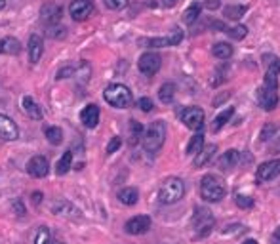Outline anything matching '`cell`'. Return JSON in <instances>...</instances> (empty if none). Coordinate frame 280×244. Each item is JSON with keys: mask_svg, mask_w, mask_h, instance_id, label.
<instances>
[{"mask_svg": "<svg viewBox=\"0 0 280 244\" xmlns=\"http://www.w3.org/2000/svg\"><path fill=\"white\" fill-rule=\"evenodd\" d=\"M166 122L164 120H154L147 130L143 132V136H141V143H143V149L147 153H158L164 145V141H166Z\"/></svg>", "mask_w": 280, "mask_h": 244, "instance_id": "1", "label": "cell"}, {"mask_svg": "<svg viewBox=\"0 0 280 244\" xmlns=\"http://www.w3.org/2000/svg\"><path fill=\"white\" fill-rule=\"evenodd\" d=\"M183 195H185V183H183V179L172 175V177H166L162 181L160 189H158V201L162 204H176L178 201L183 199Z\"/></svg>", "mask_w": 280, "mask_h": 244, "instance_id": "2", "label": "cell"}, {"mask_svg": "<svg viewBox=\"0 0 280 244\" xmlns=\"http://www.w3.org/2000/svg\"><path fill=\"white\" fill-rule=\"evenodd\" d=\"M215 227V218L213 214L208 208L204 206H198L193 214V219H191V229H193V236L195 238H204L208 236L213 231Z\"/></svg>", "mask_w": 280, "mask_h": 244, "instance_id": "3", "label": "cell"}, {"mask_svg": "<svg viewBox=\"0 0 280 244\" xmlns=\"http://www.w3.org/2000/svg\"><path fill=\"white\" fill-rule=\"evenodd\" d=\"M103 97H105L107 103L113 105V107H117V109H126V107H130L132 101H134L130 88L124 86V84H119V82L109 84V86L105 88Z\"/></svg>", "mask_w": 280, "mask_h": 244, "instance_id": "4", "label": "cell"}, {"mask_svg": "<svg viewBox=\"0 0 280 244\" xmlns=\"http://www.w3.org/2000/svg\"><path fill=\"white\" fill-rule=\"evenodd\" d=\"M227 195V189L225 185L215 177V175L208 174L202 177L200 181V197H202L206 202H219L223 197Z\"/></svg>", "mask_w": 280, "mask_h": 244, "instance_id": "5", "label": "cell"}, {"mask_svg": "<svg viewBox=\"0 0 280 244\" xmlns=\"http://www.w3.org/2000/svg\"><path fill=\"white\" fill-rule=\"evenodd\" d=\"M178 116L181 118V122L185 124L187 128L191 130H202L204 122H206V114L200 107H181L178 111Z\"/></svg>", "mask_w": 280, "mask_h": 244, "instance_id": "6", "label": "cell"}, {"mask_svg": "<svg viewBox=\"0 0 280 244\" xmlns=\"http://www.w3.org/2000/svg\"><path fill=\"white\" fill-rule=\"evenodd\" d=\"M137 67H139V71L143 73L145 77H153V75H156L160 71L162 57L156 52H145L137 61Z\"/></svg>", "mask_w": 280, "mask_h": 244, "instance_id": "7", "label": "cell"}, {"mask_svg": "<svg viewBox=\"0 0 280 244\" xmlns=\"http://www.w3.org/2000/svg\"><path fill=\"white\" fill-rule=\"evenodd\" d=\"M183 40V31L181 29H172L170 35L160 36V38H145L143 44H147L149 48H166V46H178Z\"/></svg>", "mask_w": 280, "mask_h": 244, "instance_id": "8", "label": "cell"}, {"mask_svg": "<svg viewBox=\"0 0 280 244\" xmlns=\"http://www.w3.org/2000/svg\"><path fill=\"white\" fill-rule=\"evenodd\" d=\"M93 2L92 0H73L69 6V14L75 21H84L92 16Z\"/></svg>", "mask_w": 280, "mask_h": 244, "instance_id": "9", "label": "cell"}, {"mask_svg": "<svg viewBox=\"0 0 280 244\" xmlns=\"http://www.w3.org/2000/svg\"><path fill=\"white\" fill-rule=\"evenodd\" d=\"M128 235H145L149 229H151V218L149 216H134V218H130L126 221V225H124Z\"/></svg>", "mask_w": 280, "mask_h": 244, "instance_id": "10", "label": "cell"}, {"mask_svg": "<svg viewBox=\"0 0 280 244\" xmlns=\"http://www.w3.org/2000/svg\"><path fill=\"white\" fill-rule=\"evenodd\" d=\"M19 138V128L8 114L0 113V140L2 141H16Z\"/></svg>", "mask_w": 280, "mask_h": 244, "instance_id": "11", "label": "cell"}, {"mask_svg": "<svg viewBox=\"0 0 280 244\" xmlns=\"http://www.w3.org/2000/svg\"><path fill=\"white\" fill-rule=\"evenodd\" d=\"M48 170H50V164H48V158L42 157V155H36L33 157L29 162H27V174L33 175V177H46L48 175Z\"/></svg>", "mask_w": 280, "mask_h": 244, "instance_id": "12", "label": "cell"}, {"mask_svg": "<svg viewBox=\"0 0 280 244\" xmlns=\"http://www.w3.org/2000/svg\"><path fill=\"white\" fill-rule=\"evenodd\" d=\"M280 175V158H274V160H267L263 164H259L257 168V179L259 181H271L274 177Z\"/></svg>", "mask_w": 280, "mask_h": 244, "instance_id": "13", "label": "cell"}, {"mask_svg": "<svg viewBox=\"0 0 280 244\" xmlns=\"http://www.w3.org/2000/svg\"><path fill=\"white\" fill-rule=\"evenodd\" d=\"M61 16H63V10H61V6H58L55 2H48V4H44L42 10H40V19H42L44 23H48L50 27L58 25L61 21Z\"/></svg>", "mask_w": 280, "mask_h": 244, "instance_id": "14", "label": "cell"}, {"mask_svg": "<svg viewBox=\"0 0 280 244\" xmlns=\"http://www.w3.org/2000/svg\"><path fill=\"white\" fill-rule=\"evenodd\" d=\"M99 116H101V113H99V107L95 103L86 105L84 109L80 111V122L84 124L86 128H95L99 124Z\"/></svg>", "mask_w": 280, "mask_h": 244, "instance_id": "15", "label": "cell"}, {"mask_svg": "<svg viewBox=\"0 0 280 244\" xmlns=\"http://www.w3.org/2000/svg\"><path fill=\"white\" fill-rule=\"evenodd\" d=\"M259 105L263 111H272L276 105H278V90H269L263 88L259 90Z\"/></svg>", "mask_w": 280, "mask_h": 244, "instance_id": "16", "label": "cell"}, {"mask_svg": "<svg viewBox=\"0 0 280 244\" xmlns=\"http://www.w3.org/2000/svg\"><path fill=\"white\" fill-rule=\"evenodd\" d=\"M238 162H240V151L229 149V151H225V153L221 155L219 160H217V168H219L221 172H229V170H233Z\"/></svg>", "mask_w": 280, "mask_h": 244, "instance_id": "17", "label": "cell"}, {"mask_svg": "<svg viewBox=\"0 0 280 244\" xmlns=\"http://www.w3.org/2000/svg\"><path fill=\"white\" fill-rule=\"evenodd\" d=\"M42 53H44L42 36L31 35V38H29V61H31L33 65H36V63L40 61V57H42Z\"/></svg>", "mask_w": 280, "mask_h": 244, "instance_id": "18", "label": "cell"}, {"mask_svg": "<svg viewBox=\"0 0 280 244\" xmlns=\"http://www.w3.org/2000/svg\"><path fill=\"white\" fill-rule=\"evenodd\" d=\"M51 212H53L55 216H65V218H73V219L80 218V210H77L67 201L53 202V204H51Z\"/></svg>", "mask_w": 280, "mask_h": 244, "instance_id": "19", "label": "cell"}, {"mask_svg": "<svg viewBox=\"0 0 280 244\" xmlns=\"http://www.w3.org/2000/svg\"><path fill=\"white\" fill-rule=\"evenodd\" d=\"M21 109H23V113H25L29 118H33V120H40V118H42V109H40V105L36 103L31 96H25L21 99Z\"/></svg>", "mask_w": 280, "mask_h": 244, "instance_id": "20", "label": "cell"}, {"mask_svg": "<svg viewBox=\"0 0 280 244\" xmlns=\"http://www.w3.org/2000/svg\"><path fill=\"white\" fill-rule=\"evenodd\" d=\"M119 201L124 204V206H134L139 201V191L136 187H124L119 191Z\"/></svg>", "mask_w": 280, "mask_h": 244, "instance_id": "21", "label": "cell"}, {"mask_svg": "<svg viewBox=\"0 0 280 244\" xmlns=\"http://www.w3.org/2000/svg\"><path fill=\"white\" fill-rule=\"evenodd\" d=\"M21 52V44L14 36H6L0 40V53H8V55H17Z\"/></svg>", "mask_w": 280, "mask_h": 244, "instance_id": "22", "label": "cell"}, {"mask_svg": "<svg viewBox=\"0 0 280 244\" xmlns=\"http://www.w3.org/2000/svg\"><path fill=\"white\" fill-rule=\"evenodd\" d=\"M215 151H217V145H213V143L212 145H204L202 151H200V153L195 157L196 168H204V166L208 164V162L213 158V153H215Z\"/></svg>", "mask_w": 280, "mask_h": 244, "instance_id": "23", "label": "cell"}, {"mask_svg": "<svg viewBox=\"0 0 280 244\" xmlns=\"http://www.w3.org/2000/svg\"><path fill=\"white\" fill-rule=\"evenodd\" d=\"M212 53L217 57V59L221 61H227L233 57V46L227 42H217V44H213V48H212Z\"/></svg>", "mask_w": 280, "mask_h": 244, "instance_id": "24", "label": "cell"}, {"mask_svg": "<svg viewBox=\"0 0 280 244\" xmlns=\"http://www.w3.org/2000/svg\"><path fill=\"white\" fill-rule=\"evenodd\" d=\"M233 114H235V109L233 107H227L223 113H219L215 118H213V122H212V132H219L227 122L233 118Z\"/></svg>", "mask_w": 280, "mask_h": 244, "instance_id": "25", "label": "cell"}, {"mask_svg": "<svg viewBox=\"0 0 280 244\" xmlns=\"http://www.w3.org/2000/svg\"><path fill=\"white\" fill-rule=\"evenodd\" d=\"M202 147H204V134L202 132H198V134H195V136L191 138V141H189L187 153H189L191 157H196V155L202 151Z\"/></svg>", "mask_w": 280, "mask_h": 244, "instance_id": "26", "label": "cell"}, {"mask_svg": "<svg viewBox=\"0 0 280 244\" xmlns=\"http://www.w3.org/2000/svg\"><path fill=\"white\" fill-rule=\"evenodd\" d=\"M158 97H160L162 103H172L174 97H176V84L174 82H164L158 90Z\"/></svg>", "mask_w": 280, "mask_h": 244, "instance_id": "27", "label": "cell"}, {"mask_svg": "<svg viewBox=\"0 0 280 244\" xmlns=\"http://www.w3.org/2000/svg\"><path fill=\"white\" fill-rule=\"evenodd\" d=\"M44 136H46V140L50 141L51 145H60L63 141V130L58 128V126H44Z\"/></svg>", "mask_w": 280, "mask_h": 244, "instance_id": "28", "label": "cell"}, {"mask_svg": "<svg viewBox=\"0 0 280 244\" xmlns=\"http://www.w3.org/2000/svg\"><path fill=\"white\" fill-rule=\"evenodd\" d=\"M200 10H202V6H200L198 2L191 4V6L185 10V14H183V21H185L187 25H193L196 19H198V16H200Z\"/></svg>", "mask_w": 280, "mask_h": 244, "instance_id": "29", "label": "cell"}, {"mask_svg": "<svg viewBox=\"0 0 280 244\" xmlns=\"http://www.w3.org/2000/svg\"><path fill=\"white\" fill-rule=\"evenodd\" d=\"M246 6H225L223 8V16L225 18H229V19H233V21H238V19L242 18L244 14H246Z\"/></svg>", "mask_w": 280, "mask_h": 244, "instance_id": "30", "label": "cell"}, {"mask_svg": "<svg viewBox=\"0 0 280 244\" xmlns=\"http://www.w3.org/2000/svg\"><path fill=\"white\" fill-rule=\"evenodd\" d=\"M71 166H73V153L67 151V153H63V157L60 158V162H58V166H55V172H58L60 175L67 174L69 170H71Z\"/></svg>", "mask_w": 280, "mask_h": 244, "instance_id": "31", "label": "cell"}, {"mask_svg": "<svg viewBox=\"0 0 280 244\" xmlns=\"http://www.w3.org/2000/svg\"><path fill=\"white\" fill-rule=\"evenodd\" d=\"M143 136V126L137 120H130V145H136Z\"/></svg>", "mask_w": 280, "mask_h": 244, "instance_id": "32", "label": "cell"}, {"mask_svg": "<svg viewBox=\"0 0 280 244\" xmlns=\"http://www.w3.org/2000/svg\"><path fill=\"white\" fill-rule=\"evenodd\" d=\"M33 244H51V233H50V229H48L46 225L38 227V231H36V235H34Z\"/></svg>", "mask_w": 280, "mask_h": 244, "instance_id": "33", "label": "cell"}, {"mask_svg": "<svg viewBox=\"0 0 280 244\" xmlns=\"http://www.w3.org/2000/svg\"><path fill=\"white\" fill-rule=\"evenodd\" d=\"M225 33H227V35H229L233 40H242V38L248 35V27H244V25L227 27V31H225Z\"/></svg>", "mask_w": 280, "mask_h": 244, "instance_id": "34", "label": "cell"}, {"mask_svg": "<svg viewBox=\"0 0 280 244\" xmlns=\"http://www.w3.org/2000/svg\"><path fill=\"white\" fill-rule=\"evenodd\" d=\"M235 202H237V206L238 208H244V210H250V208H254V199L252 197H246V195H237L235 197Z\"/></svg>", "mask_w": 280, "mask_h": 244, "instance_id": "35", "label": "cell"}, {"mask_svg": "<svg viewBox=\"0 0 280 244\" xmlns=\"http://www.w3.org/2000/svg\"><path fill=\"white\" fill-rule=\"evenodd\" d=\"M274 132H276V126H274V124H265L263 128H261V134H259V140L269 141L272 136H274Z\"/></svg>", "mask_w": 280, "mask_h": 244, "instance_id": "36", "label": "cell"}, {"mask_svg": "<svg viewBox=\"0 0 280 244\" xmlns=\"http://www.w3.org/2000/svg\"><path fill=\"white\" fill-rule=\"evenodd\" d=\"M75 71H77V65H75V63H71V65H67V67H63V69L58 71V77H55V79L58 80L69 79V77H73V75H75Z\"/></svg>", "mask_w": 280, "mask_h": 244, "instance_id": "37", "label": "cell"}, {"mask_svg": "<svg viewBox=\"0 0 280 244\" xmlns=\"http://www.w3.org/2000/svg\"><path fill=\"white\" fill-rule=\"evenodd\" d=\"M105 2V6L109 10H115V12H119V10H124L128 6V0H103Z\"/></svg>", "mask_w": 280, "mask_h": 244, "instance_id": "38", "label": "cell"}, {"mask_svg": "<svg viewBox=\"0 0 280 244\" xmlns=\"http://www.w3.org/2000/svg\"><path fill=\"white\" fill-rule=\"evenodd\" d=\"M137 107H139V109H141L143 113H151V111H153L154 105H153V101H151L149 97H141V99L137 101Z\"/></svg>", "mask_w": 280, "mask_h": 244, "instance_id": "39", "label": "cell"}, {"mask_svg": "<svg viewBox=\"0 0 280 244\" xmlns=\"http://www.w3.org/2000/svg\"><path fill=\"white\" fill-rule=\"evenodd\" d=\"M120 145H122V140H120L119 136H115V138L109 141V145H107V153H109V155H113L115 151H119Z\"/></svg>", "mask_w": 280, "mask_h": 244, "instance_id": "40", "label": "cell"}, {"mask_svg": "<svg viewBox=\"0 0 280 244\" xmlns=\"http://www.w3.org/2000/svg\"><path fill=\"white\" fill-rule=\"evenodd\" d=\"M229 231H223L225 235H235V233H244L246 231V227L244 225H231V227H227Z\"/></svg>", "mask_w": 280, "mask_h": 244, "instance_id": "41", "label": "cell"}, {"mask_svg": "<svg viewBox=\"0 0 280 244\" xmlns=\"http://www.w3.org/2000/svg\"><path fill=\"white\" fill-rule=\"evenodd\" d=\"M14 210L17 212V216H25V208H23V204H21V201H16V202H14Z\"/></svg>", "mask_w": 280, "mask_h": 244, "instance_id": "42", "label": "cell"}, {"mask_svg": "<svg viewBox=\"0 0 280 244\" xmlns=\"http://www.w3.org/2000/svg\"><path fill=\"white\" fill-rule=\"evenodd\" d=\"M271 244H280V225L274 229V233L271 236Z\"/></svg>", "mask_w": 280, "mask_h": 244, "instance_id": "43", "label": "cell"}, {"mask_svg": "<svg viewBox=\"0 0 280 244\" xmlns=\"http://www.w3.org/2000/svg\"><path fill=\"white\" fill-rule=\"evenodd\" d=\"M33 202L34 204H40V202H42V193L40 191L33 193Z\"/></svg>", "mask_w": 280, "mask_h": 244, "instance_id": "44", "label": "cell"}, {"mask_svg": "<svg viewBox=\"0 0 280 244\" xmlns=\"http://www.w3.org/2000/svg\"><path fill=\"white\" fill-rule=\"evenodd\" d=\"M206 8H210V10H215V8H219V2L217 0H206Z\"/></svg>", "mask_w": 280, "mask_h": 244, "instance_id": "45", "label": "cell"}, {"mask_svg": "<svg viewBox=\"0 0 280 244\" xmlns=\"http://www.w3.org/2000/svg\"><path fill=\"white\" fill-rule=\"evenodd\" d=\"M179 0H162V4L166 6V8H172V6H176Z\"/></svg>", "mask_w": 280, "mask_h": 244, "instance_id": "46", "label": "cell"}, {"mask_svg": "<svg viewBox=\"0 0 280 244\" xmlns=\"http://www.w3.org/2000/svg\"><path fill=\"white\" fill-rule=\"evenodd\" d=\"M242 244H259V242H257L255 238H248V240H244V242H242Z\"/></svg>", "mask_w": 280, "mask_h": 244, "instance_id": "47", "label": "cell"}, {"mask_svg": "<svg viewBox=\"0 0 280 244\" xmlns=\"http://www.w3.org/2000/svg\"><path fill=\"white\" fill-rule=\"evenodd\" d=\"M6 8V0H0V10Z\"/></svg>", "mask_w": 280, "mask_h": 244, "instance_id": "48", "label": "cell"}, {"mask_svg": "<svg viewBox=\"0 0 280 244\" xmlns=\"http://www.w3.org/2000/svg\"><path fill=\"white\" fill-rule=\"evenodd\" d=\"M51 244H63V242H51Z\"/></svg>", "mask_w": 280, "mask_h": 244, "instance_id": "49", "label": "cell"}, {"mask_svg": "<svg viewBox=\"0 0 280 244\" xmlns=\"http://www.w3.org/2000/svg\"><path fill=\"white\" fill-rule=\"evenodd\" d=\"M278 140H280V138H278Z\"/></svg>", "mask_w": 280, "mask_h": 244, "instance_id": "50", "label": "cell"}]
</instances>
